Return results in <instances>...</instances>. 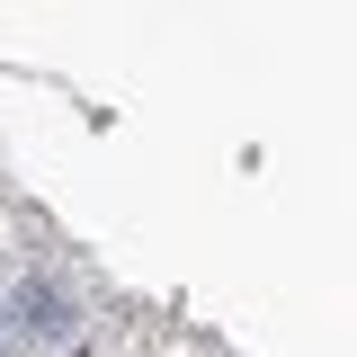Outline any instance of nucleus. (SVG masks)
I'll list each match as a JSON object with an SVG mask.
<instances>
[{"label":"nucleus","instance_id":"nucleus-1","mask_svg":"<svg viewBox=\"0 0 357 357\" xmlns=\"http://www.w3.org/2000/svg\"><path fill=\"white\" fill-rule=\"evenodd\" d=\"M18 321L45 331V340H72V304H63L54 286H18Z\"/></svg>","mask_w":357,"mask_h":357}]
</instances>
